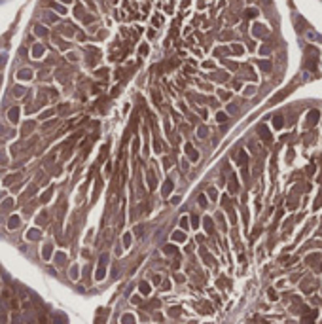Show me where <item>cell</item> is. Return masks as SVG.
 Returning <instances> with one entry per match:
<instances>
[{
    "mask_svg": "<svg viewBox=\"0 0 322 324\" xmlns=\"http://www.w3.org/2000/svg\"><path fill=\"white\" fill-rule=\"evenodd\" d=\"M258 133H260V135H262V138H263V140H271V135H269V131H267V129H265V125H260V127H258Z\"/></svg>",
    "mask_w": 322,
    "mask_h": 324,
    "instance_id": "cell-1",
    "label": "cell"
},
{
    "mask_svg": "<svg viewBox=\"0 0 322 324\" xmlns=\"http://www.w3.org/2000/svg\"><path fill=\"white\" fill-rule=\"evenodd\" d=\"M317 119H318V110H311L309 112V123H317Z\"/></svg>",
    "mask_w": 322,
    "mask_h": 324,
    "instance_id": "cell-2",
    "label": "cell"
},
{
    "mask_svg": "<svg viewBox=\"0 0 322 324\" xmlns=\"http://www.w3.org/2000/svg\"><path fill=\"white\" fill-rule=\"evenodd\" d=\"M273 121H275V127H277V129H281V127H282V123H284L282 116H275V119H273Z\"/></svg>",
    "mask_w": 322,
    "mask_h": 324,
    "instance_id": "cell-3",
    "label": "cell"
},
{
    "mask_svg": "<svg viewBox=\"0 0 322 324\" xmlns=\"http://www.w3.org/2000/svg\"><path fill=\"white\" fill-rule=\"evenodd\" d=\"M186 150H188V154H190V157H191V159H197V154H195V152H193V148H191L190 144H188V146H186Z\"/></svg>",
    "mask_w": 322,
    "mask_h": 324,
    "instance_id": "cell-4",
    "label": "cell"
},
{
    "mask_svg": "<svg viewBox=\"0 0 322 324\" xmlns=\"http://www.w3.org/2000/svg\"><path fill=\"white\" fill-rule=\"evenodd\" d=\"M239 163H241V165H246V154H245V152H241V155H239Z\"/></svg>",
    "mask_w": 322,
    "mask_h": 324,
    "instance_id": "cell-5",
    "label": "cell"
},
{
    "mask_svg": "<svg viewBox=\"0 0 322 324\" xmlns=\"http://www.w3.org/2000/svg\"><path fill=\"white\" fill-rule=\"evenodd\" d=\"M318 207H322V192H320V195H318V199L315 201V209H318Z\"/></svg>",
    "mask_w": 322,
    "mask_h": 324,
    "instance_id": "cell-6",
    "label": "cell"
},
{
    "mask_svg": "<svg viewBox=\"0 0 322 324\" xmlns=\"http://www.w3.org/2000/svg\"><path fill=\"white\" fill-rule=\"evenodd\" d=\"M15 226H17V218H15V216H14V218H12V220H9V228H12V229H14V228H15Z\"/></svg>",
    "mask_w": 322,
    "mask_h": 324,
    "instance_id": "cell-7",
    "label": "cell"
},
{
    "mask_svg": "<svg viewBox=\"0 0 322 324\" xmlns=\"http://www.w3.org/2000/svg\"><path fill=\"white\" fill-rule=\"evenodd\" d=\"M260 64H262L263 70H269V68H271V64H269V63H260Z\"/></svg>",
    "mask_w": 322,
    "mask_h": 324,
    "instance_id": "cell-8",
    "label": "cell"
},
{
    "mask_svg": "<svg viewBox=\"0 0 322 324\" xmlns=\"http://www.w3.org/2000/svg\"><path fill=\"white\" fill-rule=\"evenodd\" d=\"M140 290H142V292L146 294V292H148V290H150V288H148V284H142V286H140Z\"/></svg>",
    "mask_w": 322,
    "mask_h": 324,
    "instance_id": "cell-9",
    "label": "cell"
},
{
    "mask_svg": "<svg viewBox=\"0 0 322 324\" xmlns=\"http://www.w3.org/2000/svg\"><path fill=\"white\" fill-rule=\"evenodd\" d=\"M218 121H226V114H218Z\"/></svg>",
    "mask_w": 322,
    "mask_h": 324,
    "instance_id": "cell-10",
    "label": "cell"
},
{
    "mask_svg": "<svg viewBox=\"0 0 322 324\" xmlns=\"http://www.w3.org/2000/svg\"><path fill=\"white\" fill-rule=\"evenodd\" d=\"M180 226H182V228H186V226H188V220H186V218H182V222H180Z\"/></svg>",
    "mask_w": 322,
    "mask_h": 324,
    "instance_id": "cell-11",
    "label": "cell"
}]
</instances>
